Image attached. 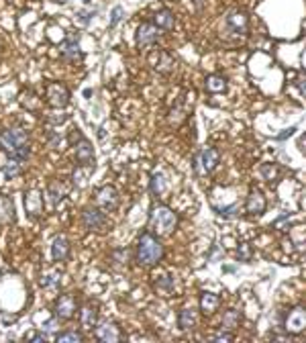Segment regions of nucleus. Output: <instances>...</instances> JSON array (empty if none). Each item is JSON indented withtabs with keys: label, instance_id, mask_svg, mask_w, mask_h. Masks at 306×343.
I'll return each mask as SVG.
<instances>
[{
	"label": "nucleus",
	"instance_id": "obj_3",
	"mask_svg": "<svg viewBox=\"0 0 306 343\" xmlns=\"http://www.w3.org/2000/svg\"><path fill=\"white\" fill-rule=\"evenodd\" d=\"M149 223H151V229L158 235H170L178 225V217L172 209L160 205V207H153Z\"/></svg>",
	"mask_w": 306,
	"mask_h": 343
},
{
	"label": "nucleus",
	"instance_id": "obj_12",
	"mask_svg": "<svg viewBox=\"0 0 306 343\" xmlns=\"http://www.w3.org/2000/svg\"><path fill=\"white\" fill-rule=\"evenodd\" d=\"M245 209L249 215H262L266 211V199L262 196L260 190H251L249 196H247V203H245Z\"/></svg>",
	"mask_w": 306,
	"mask_h": 343
},
{
	"label": "nucleus",
	"instance_id": "obj_29",
	"mask_svg": "<svg viewBox=\"0 0 306 343\" xmlns=\"http://www.w3.org/2000/svg\"><path fill=\"white\" fill-rule=\"evenodd\" d=\"M262 176L272 182V180H276V178L280 176V170H278V166H274V164H264V166H262Z\"/></svg>",
	"mask_w": 306,
	"mask_h": 343
},
{
	"label": "nucleus",
	"instance_id": "obj_15",
	"mask_svg": "<svg viewBox=\"0 0 306 343\" xmlns=\"http://www.w3.org/2000/svg\"><path fill=\"white\" fill-rule=\"evenodd\" d=\"M51 254H54V260L56 262H64L68 256H70V241L60 235L54 239V245H51Z\"/></svg>",
	"mask_w": 306,
	"mask_h": 343
},
{
	"label": "nucleus",
	"instance_id": "obj_26",
	"mask_svg": "<svg viewBox=\"0 0 306 343\" xmlns=\"http://www.w3.org/2000/svg\"><path fill=\"white\" fill-rule=\"evenodd\" d=\"M60 280H62V272H58V270H49V272L43 274L41 284H43L45 288H54V286L60 284Z\"/></svg>",
	"mask_w": 306,
	"mask_h": 343
},
{
	"label": "nucleus",
	"instance_id": "obj_34",
	"mask_svg": "<svg viewBox=\"0 0 306 343\" xmlns=\"http://www.w3.org/2000/svg\"><path fill=\"white\" fill-rule=\"evenodd\" d=\"M213 339H215V341H233V333H225V331H221V333H217Z\"/></svg>",
	"mask_w": 306,
	"mask_h": 343
},
{
	"label": "nucleus",
	"instance_id": "obj_32",
	"mask_svg": "<svg viewBox=\"0 0 306 343\" xmlns=\"http://www.w3.org/2000/svg\"><path fill=\"white\" fill-rule=\"evenodd\" d=\"M123 15H125L123 7H115L113 13H111V27H117V23L123 19Z\"/></svg>",
	"mask_w": 306,
	"mask_h": 343
},
{
	"label": "nucleus",
	"instance_id": "obj_2",
	"mask_svg": "<svg viewBox=\"0 0 306 343\" xmlns=\"http://www.w3.org/2000/svg\"><path fill=\"white\" fill-rule=\"evenodd\" d=\"M164 258V245L162 241L151 235V233H143L137 245V260L143 266H156L160 260Z\"/></svg>",
	"mask_w": 306,
	"mask_h": 343
},
{
	"label": "nucleus",
	"instance_id": "obj_33",
	"mask_svg": "<svg viewBox=\"0 0 306 343\" xmlns=\"http://www.w3.org/2000/svg\"><path fill=\"white\" fill-rule=\"evenodd\" d=\"M113 260H117L119 264H127L129 262V250H117L113 254Z\"/></svg>",
	"mask_w": 306,
	"mask_h": 343
},
{
	"label": "nucleus",
	"instance_id": "obj_16",
	"mask_svg": "<svg viewBox=\"0 0 306 343\" xmlns=\"http://www.w3.org/2000/svg\"><path fill=\"white\" fill-rule=\"evenodd\" d=\"M219 297L217 294H213V292H202V297H200V311L204 313V315H213L217 309H219Z\"/></svg>",
	"mask_w": 306,
	"mask_h": 343
},
{
	"label": "nucleus",
	"instance_id": "obj_5",
	"mask_svg": "<svg viewBox=\"0 0 306 343\" xmlns=\"http://www.w3.org/2000/svg\"><path fill=\"white\" fill-rule=\"evenodd\" d=\"M196 164V170L200 172V174H209V172H213L215 168H217V164H219V152L215 150V147H204V150L196 156V160H194Z\"/></svg>",
	"mask_w": 306,
	"mask_h": 343
},
{
	"label": "nucleus",
	"instance_id": "obj_39",
	"mask_svg": "<svg viewBox=\"0 0 306 343\" xmlns=\"http://www.w3.org/2000/svg\"><path fill=\"white\" fill-rule=\"evenodd\" d=\"M294 131H296V129H294V127H290V129H288V131H284V133H282V135H278V139H286V137H290V135H292V133H294Z\"/></svg>",
	"mask_w": 306,
	"mask_h": 343
},
{
	"label": "nucleus",
	"instance_id": "obj_24",
	"mask_svg": "<svg viewBox=\"0 0 306 343\" xmlns=\"http://www.w3.org/2000/svg\"><path fill=\"white\" fill-rule=\"evenodd\" d=\"M3 172H5V176L9 178V180H13V178H17L21 172H23V162H19V160H15V158H11L7 164H5V168H3Z\"/></svg>",
	"mask_w": 306,
	"mask_h": 343
},
{
	"label": "nucleus",
	"instance_id": "obj_37",
	"mask_svg": "<svg viewBox=\"0 0 306 343\" xmlns=\"http://www.w3.org/2000/svg\"><path fill=\"white\" fill-rule=\"evenodd\" d=\"M29 341H45V335L43 333H35V335H29Z\"/></svg>",
	"mask_w": 306,
	"mask_h": 343
},
{
	"label": "nucleus",
	"instance_id": "obj_22",
	"mask_svg": "<svg viewBox=\"0 0 306 343\" xmlns=\"http://www.w3.org/2000/svg\"><path fill=\"white\" fill-rule=\"evenodd\" d=\"M178 325H180V329H192L196 325V311L194 309H182L180 317H178Z\"/></svg>",
	"mask_w": 306,
	"mask_h": 343
},
{
	"label": "nucleus",
	"instance_id": "obj_38",
	"mask_svg": "<svg viewBox=\"0 0 306 343\" xmlns=\"http://www.w3.org/2000/svg\"><path fill=\"white\" fill-rule=\"evenodd\" d=\"M235 211H237V207H231V209H221L219 213H221V215H225V217H231Z\"/></svg>",
	"mask_w": 306,
	"mask_h": 343
},
{
	"label": "nucleus",
	"instance_id": "obj_18",
	"mask_svg": "<svg viewBox=\"0 0 306 343\" xmlns=\"http://www.w3.org/2000/svg\"><path fill=\"white\" fill-rule=\"evenodd\" d=\"M227 25H229L235 33H245V29H247V17H245L243 13H239V11H235V13H231V15L227 17Z\"/></svg>",
	"mask_w": 306,
	"mask_h": 343
},
{
	"label": "nucleus",
	"instance_id": "obj_9",
	"mask_svg": "<svg viewBox=\"0 0 306 343\" xmlns=\"http://www.w3.org/2000/svg\"><path fill=\"white\" fill-rule=\"evenodd\" d=\"M94 333H96V339L105 341V343H117V341H121V331H119V327H117L115 323H109V321L100 323V325L94 329Z\"/></svg>",
	"mask_w": 306,
	"mask_h": 343
},
{
	"label": "nucleus",
	"instance_id": "obj_30",
	"mask_svg": "<svg viewBox=\"0 0 306 343\" xmlns=\"http://www.w3.org/2000/svg\"><path fill=\"white\" fill-rule=\"evenodd\" d=\"M27 96H29V101H27V98H23V96H21V103H23V105H25L29 111H37V109H39V105H41V101H39V98H37L33 92H27Z\"/></svg>",
	"mask_w": 306,
	"mask_h": 343
},
{
	"label": "nucleus",
	"instance_id": "obj_25",
	"mask_svg": "<svg viewBox=\"0 0 306 343\" xmlns=\"http://www.w3.org/2000/svg\"><path fill=\"white\" fill-rule=\"evenodd\" d=\"M207 90L209 92H225L227 90V80L223 76H209L207 78Z\"/></svg>",
	"mask_w": 306,
	"mask_h": 343
},
{
	"label": "nucleus",
	"instance_id": "obj_14",
	"mask_svg": "<svg viewBox=\"0 0 306 343\" xmlns=\"http://www.w3.org/2000/svg\"><path fill=\"white\" fill-rule=\"evenodd\" d=\"M76 160L82 166H90L94 162V150H92V145L86 139H80L76 143Z\"/></svg>",
	"mask_w": 306,
	"mask_h": 343
},
{
	"label": "nucleus",
	"instance_id": "obj_31",
	"mask_svg": "<svg viewBox=\"0 0 306 343\" xmlns=\"http://www.w3.org/2000/svg\"><path fill=\"white\" fill-rule=\"evenodd\" d=\"M151 190L156 194H162L164 192V178L162 176H153L151 178Z\"/></svg>",
	"mask_w": 306,
	"mask_h": 343
},
{
	"label": "nucleus",
	"instance_id": "obj_35",
	"mask_svg": "<svg viewBox=\"0 0 306 343\" xmlns=\"http://www.w3.org/2000/svg\"><path fill=\"white\" fill-rule=\"evenodd\" d=\"M56 329H58V321H56V319H54V321H47V323H45V331H47V333H54Z\"/></svg>",
	"mask_w": 306,
	"mask_h": 343
},
{
	"label": "nucleus",
	"instance_id": "obj_8",
	"mask_svg": "<svg viewBox=\"0 0 306 343\" xmlns=\"http://www.w3.org/2000/svg\"><path fill=\"white\" fill-rule=\"evenodd\" d=\"M160 37V29L153 25V23H143L139 29H137V43L139 47H149L158 41Z\"/></svg>",
	"mask_w": 306,
	"mask_h": 343
},
{
	"label": "nucleus",
	"instance_id": "obj_27",
	"mask_svg": "<svg viewBox=\"0 0 306 343\" xmlns=\"http://www.w3.org/2000/svg\"><path fill=\"white\" fill-rule=\"evenodd\" d=\"M239 321H241L239 311H227L223 315V329H235L239 327Z\"/></svg>",
	"mask_w": 306,
	"mask_h": 343
},
{
	"label": "nucleus",
	"instance_id": "obj_13",
	"mask_svg": "<svg viewBox=\"0 0 306 343\" xmlns=\"http://www.w3.org/2000/svg\"><path fill=\"white\" fill-rule=\"evenodd\" d=\"M25 207H27V213L31 217L41 215V211H43V196H41L39 190H29L25 194Z\"/></svg>",
	"mask_w": 306,
	"mask_h": 343
},
{
	"label": "nucleus",
	"instance_id": "obj_17",
	"mask_svg": "<svg viewBox=\"0 0 306 343\" xmlns=\"http://www.w3.org/2000/svg\"><path fill=\"white\" fill-rule=\"evenodd\" d=\"M153 25H156L158 29H168L170 31L176 25V17L170 11H160V13H156V17H153Z\"/></svg>",
	"mask_w": 306,
	"mask_h": 343
},
{
	"label": "nucleus",
	"instance_id": "obj_40",
	"mask_svg": "<svg viewBox=\"0 0 306 343\" xmlns=\"http://www.w3.org/2000/svg\"><path fill=\"white\" fill-rule=\"evenodd\" d=\"M194 5H196V9H202V5H204V0H194Z\"/></svg>",
	"mask_w": 306,
	"mask_h": 343
},
{
	"label": "nucleus",
	"instance_id": "obj_6",
	"mask_svg": "<svg viewBox=\"0 0 306 343\" xmlns=\"http://www.w3.org/2000/svg\"><path fill=\"white\" fill-rule=\"evenodd\" d=\"M96 203L105 213H111V211H115L119 207V192L113 186L100 188L98 194H96Z\"/></svg>",
	"mask_w": 306,
	"mask_h": 343
},
{
	"label": "nucleus",
	"instance_id": "obj_19",
	"mask_svg": "<svg viewBox=\"0 0 306 343\" xmlns=\"http://www.w3.org/2000/svg\"><path fill=\"white\" fill-rule=\"evenodd\" d=\"M47 196H49V201L54 203V205L62 203V199L66 196V186H64L62 182L54 180V182H51V184L47 186Z\"/></svg>",
	"mask_w": 306,
	"mask_h": 343
},
{
	"label": "nucleus",
	"instance_id": "obj_7",
	"mask_svg": "<svg viewBox=\"0 0 306 343\" xmlns=\"http://www.w3.org/2000/svg\"><path fill=\"white\" fill-rule=\"evenodd\" d=\"M82 221H84L86 229H90V231H102V229H105V225H107L105 213L98 211V209H92V207L82 213Z\"/></svg>",
	"mask_w": 306,
	"mask_h": 343
},
{
	"label": "nucleus",
	"instance_id": "obj_10",
	"mask_svg": "<svg viewBox=\"0 0 306 343\" xmlns=\"http://www.w3.org/2000/svg\"><path fill=\"white\" fill-rule=\"evenodd\" d=\"M304 323H306V319H304V309L302 307H296V309H292L290 313H288V317H286V323H284V329L288 331V333H302L304 331Z\"/></svg>",
	"mask_w": 306,
	"mask_h": 343
},
{
	"label": "nucleus",
	"instance_id": "obj_28",
	"mask_svg": "<svg viewBox=\"0 0 306 343\" xmlns=\"http://www.w3.org/2000/svg\"><path fill=\"white\" fill-rule=\"evenodd\" d=\"M56 339H58V343H82L84 335L78 331H66V333H60Z\"/></svg>",
	"mask_w": 306,
	"mask_h": 343
},
{
	"label": "nucleus",
	"instance_id": "obj_23",
	"mask_svg": "<svg viewBox=\"0 0 306 343\" xmlns=\"http://www.w3.org/2000/svg\"><path fill=\"white\" fill-rule=\"evenodd\" d=\"M158 58H160V62L153 64V68H156L158 72H162V74H170L174 70V58L170 54H166V52L158 54Z\"/></svg>",
	"mask_w": 306,
	"mask_h": 343
},
{
	"label": "nucleus",
	"instance_id": "obj_4",
	"mask_svg": "<svg viewBox=\"0 0 306 343\" xmlns=\"http://www.w3.org/2000/svg\"><path fill=\"white\" fill-rule=\"evenodd\" d=\"M45 98H47V105L54 107V109H64L70 103V92L64 84L54 82V84H47L45 88Z\"/></svg>",
	"mask_w": 306,
	"mask_h": 343
},
{
	"label": "nucleus",
	"instance_id": "obj_11",
	"mask_svg": "<svg viewBox=\"0 0 306 343\" xmlns=\"http://www.w3.org/2000/svg\"><path fill=\"white\" fill-rule=\"evenodd\" d=\"M76 313V299L72 294H62L56 303V317L58 319H70Z\"/></svg>",
	"mask_w": 306,
	"mask_h": 343
},
{
	"label": "nucleus",
	"instance_id": "obj_20",
	"mask_svg": "<svg viewBox=\"0 0 306 343\" xmlns=\"http://www.w3.org/2000/svg\"><path fill=\"white\" fill-rule=\"evenodd\" d=\"M62 56H64V60H68V62H80V60H82L80 45H78L76 41L66 43V45H64V49H62Z\"/></svg>",
	"mask_w": 306,
	"mask_h": 343
},
{
	"label": "nucleus",
	"instance_id": "obj_1",
	"mask_svg": "<svg viewBox=\"0 0 306 343\" xmlns=\"http://www.w3.org/2000/svg\"><path fill=\"white\" fill-rule=\"evenodd\" d=\"M0 147L11 154V158L19 160V162H25L31 154L29 150V135L25 129H19V127H13V129H5L0 133Z\"/></svg>",
	"mask_w": 306,
	"mask_h": 343
},
{
	"label": "nucleus",
	"instance_id": "obj_36",
	"mask_svg": "<svg viewBox=\"0 0 306 343\" xmlns=\"http://www.w3.org/2000/svg\"><path fill=\"white\" fill-rule=\"evenodd\" d=\"M80 139H84V137H82V133H80L78 129H74V131H72V135H70V141H72V143H76V141H80Z\"/></svg>",
	"mask_w": 306,
	"mask_h": 343
},
{
	"label": "nucleus",
	"instance_id": "obj_21",
	"mask_svg": "<svg viewBox=\"0 0 306 343\" xmlns=\"http://www.w3.org/2000/svg\"><path fill=\"white\" fill-rule=\"evenodd\" d=\"M96 319H98V313L94 307H84L80 311V321H82V327L84 329H92L96 327Z\"/></svg>",
	"mask_w": 306,
	"mask_h": 343
}]
</instances>
